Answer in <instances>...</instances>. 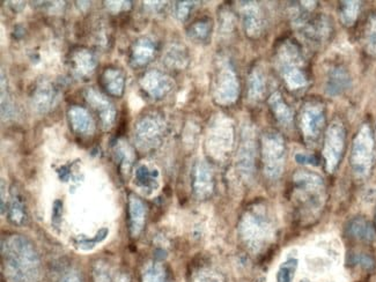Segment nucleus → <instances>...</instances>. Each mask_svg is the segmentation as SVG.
<instances>
[{
    "label": "nucleus",
    "mask_w": 376,
    "mask_h": 282,
    "mask_svg": "<svg viewBox=\"0 0 376 282\" xmlns=\"http://www.w3.org/2000/svg\"><path fill=\"white\" fill-rule=\"evenodd\" d=\"M166 62L168 63V65L171 66V67L183 68L188 62L186 50L181 47L171 48V50H168V53H167Z\"/></svg>",
    "instance_id": "nucleus-32"
},
{
    "label": "nucleus",
    "mask_w": 376,
    "mask_h": 282,
    "mask_svg": "<svg viewBox=\"0 0 376 282\" xmlns=\"http://www.w3.org/2000/svg\"><path fill=\"white\" fill-rule=\"evenodd\" d=\"M301 282H311V280H306V281H301ZM328 282H333V281H328Z\"/></svg>",
    "instance_id": "nucleus-40"
},
{
    "label": "nucleus",
    "mask_w": 376,
    "mask_h": 282,
    "mask_svg": "<svg viewBox=\"0 0 376 282\" xmlns=\"http://www.w3.org/2000/svg\"><path fill=\"white\" fill-rule=\"evenodd\" d=\"M88 101L93 103L94 106H97L95 108L97 110L100 109V114H101V118L104 121V124H110L114 119V110L108 101L103 99L100 94L94 93V92H92L90 97L88 95Z\"/></svg>",
    "instance_id": "nucleus-30"
},
{
    "label": "nucleus",
    "mask_w": 376,
    "mask_h": 282,
    "mask_svg": "<svg viewBox=\"0 0 376 282\" xmlns=\"http://www.w3.org/2000/svg\"><path fill=\"white\" fill-rule=\"evenodd\" d=\"M294 160H296V163L302 166H315L316 167V166L320 165L318 158L313 154H308V153H298L294 156Z\"/></svg>",
    "instance_id": "nucleus-36"
},
{
    "label": "nucleus",
    "mask_w": 376,
    "mask_h": 282,
    "mask_svg": "<svg viewBox=\"0 0 376 282\" xmlns=\"http://www.w3.org/2000/svg\"><path fill=\"white\" fill-rule=\"evenodd\" d=\"M72 124L79 134H88L93 130V121L84 109L73 108L70 112Z\"/></svg>",
    "instance_id": "nucleus-28"
},
{
    "label": "nucleus",
    "mask_w": 376,
    "mask_h": 282,
    "mask_svg": "<svg viewBox=\"0 0 376 282\" xmlns=\"http://www.w3.org/2000/svg\"><path fill=\"white\" fill-rule=\"evenodd\" d=\"M239 233L252 254H261L274 243L277 226L267 205L256 204L249 208L240 221Z\"/></svg>",
    "instance_id": "nucleus-3"
},
{
    "label": "nucleus",
    "mask_w": 376,
    "mask_h": 282,
    "mask_svg": "<svg viewBox=\"0 0 376 282\" xmlns=\"http://www.w3.org/2000/svg\"><path fill=\"white\" fill-rule=\"evenodd\" d=\"M237 169L245 180H250L255 174L256 143L250 129L243 131L237 160Z\"/></svg>",
    "instance_id": "nucleus-10"
},
{
    "label": "nucleus",
    "mask_w": 376,
    "mask_h": 282,
    "mask_svg": "<svg viewBox=\"0 0 376 282\" xmlns=\"http://www.w3.org/2000/svg\"><path fill=\"white\" fill-rule=\"evenodd\" d=\"M4 274L11 282H38L41 264L33 245L20 236L13 235L3 243Z\"/></svg>",
    "instance_id": "nucleus-1"
},
{
    "label": "nucleus",
    "mask_w": 376,
    "mask_h": 282,
    "mask_svg": "<svg viewBox=\"0 0 376 282\" xmlns=\"http://www.w3.org/2000/svg\"><path fill=\"white\" fill-rule=\"evenodd\" d=\"M374 227H375V229H376V211H375V226Z\"/></svg>",
    "instance_id": "nucleus-41"
},
{
    "label": "nucleus",
    "mask_w": 376,
    "mask_h": 282,
    "mask_svg": "<svg viewBox=\"0 0 376 282\" xmlns=\"http://www.w3.org/2000/svg\"><path fill=\"white\" fill-rule=\"evenodd\" d=\"M375 162V139L370 124L361 125L352 143L350 166L359 180H365L373 170Z\"/></svg>",
    "instance_id": "nucleus-5"
},
{
    "label": "nucleus",
    "mask_w": 376,
    "mask_h": 282,
    "mask_svg": "<svg viewBox=\"0 0 376 282\" xmlns=\"http://www.w3.org/2000/svg\"><path fill=\"white\" fill-rule=\"evenodd\" d=\"M51 97H53V94L48 92L47 90H44L43 92L38 93V95H36V101H38V108L42 109V110L48 108L50 102H51Z\"/></svg>",
    "instance_id": "nucleus-37"
},
{
    "label": "nucleus",
    "mask_w": 376,
    "mask_h": 282,
    "mask_svg": "<svg viewBox=\"0 0 376 282\" xmlns=\"http://www.w3.org/2000/svg\"><path fill=\"white\" fill-rule=\"evenodd\" d=\"M233 141L232 126L225 121H219L212 127L208 134V146L215 158H222L227 154Z\"/></svg>",
    "instance_id": "nucleus-12"
},
{
    "label": "nucleus",
    "mask_w": 376,
    "mask_h": 282,
    "mask_svg": "<svg viewBox=\"0 0 376 282\" xmlns=\"http://www.w3.org/2000/svg\"><path fill=\"white\" fill-rule=\"evenodd\" d=\"M345 234L348 239L361 243L374 242L376 236L375 227L366 217H353L345 226Z\"/></svg>",
    "instance_id": "nucleus-15"
},
{
    "label": "nucleus",
    "mask_w": 376,
    "mask_h": 282,
    "mask_svg": "<svg viewBox=\"0 0 376 282\" xmlns=\"http://www.w3.org/2000/svg\"><path fill=\"white\" fill-rule=\"evenodd\" d=\"M9 217H10L11 222L16 226H23L27 221L25 200L16 188H12V191H11Z\"/></svg>",
    "instance_id": "nucleus-21"
},
{
    "label": "nucleus",
    "mask_w": 376,
    "mask_h": 282,
    "mask_svg": "<svg viewBox=\"0 0 376 282\" xmlns=\"http://www.w3.org/2000/svg\"><path fill=\"white\" fill-rule=\"evenodd\" d=\"M269 106L271 112H274V117L280 124L285 127L292 126L293 112L289 104L285 102L283 95L279 92H274L269 99Z\"/></svg>",
    "instance_id": "nucleus-20"
},
{
    "label": "nucleus",
    "mask_w": 376,
    "mask_h": 282,
    "mask_svg": "<svg viewBox=\"0 0 376 282\" xmlns=\"http://www.w3.org/2000/svg\"><path fill=\"white\" fill-rule=\"evenodd\" d=\"M144 86L152 97H162L173 88V81L160 72H151L144 78Z\"/></svg>",
    "instance_id": "nucleus-18"
},
{
    "label": "nucleus",
    "mask_w": 376,
    "mask_h": 282,
    "mask_svg": "<svg viewBox=\"0 0 376 282\" xmlns=\"http://www.w3.org/2000/svg\"><path fill=\"white\" fill-rule=\"evenodd\" d=\"M361 3L355 0L340 1L338 7L339 20L346 27H352L360 14Z\"/></svg>",
    "instance_id": "nucleus-24"
},
{
    "label": "nucleus",
    "mask_w": 376,
    "mask_h": 282,
    "mask_svg": "<svg viewBox=\"0 0 376 282\" xmlns=\"http://www.w3.org/2000/svg\"><path fill=\"white\" fill-rule=\"evenodd\" d=\"M175 16L181 21H186L190 16V13L195 9V3L193 1H180L175 5Z\"/></svg>",
    "instance_id": "nucleus-34"
},
{
    "label": "nucleus",
    "mask_w": 376,
    "mask_h": 282,
    "mask_svg": "<svg viewBox=\"0 0 376 282\" xmlns=\"http://www.w3.org/2000/svg\"><path fill=\"white\" fill-rule=\"evenodd\" d=\"M212 33V20L210 18H202L190 26L188 35L191 40L198 43H205L210 40Z\"/></svg>",
    "instance_id": "nucleus-25"
},
{
    "label": "nucleus",
    "mask_w": 376,
    "mask_h": 282,
    "mask_svg": "<svg viewBox=\"0 0 376 282\" xmlns=\"http://www.w3.org/2000/svg\"><path fill=\"white\" fill-rule=\"evenodd\" d=\"M239 81L228 63H222L215 80V99L221 106H230L239 97Z\"/></svg>",
    "instance_id": "nucleus-9"
},
{
    "label": "nucleus",
    "mask_w": 376,
    "mask_h": 282,
    "mask_svg": "<svg viewBox=\"0 0 376 282\" xmlns=\"http://www.w3.org/2000/svg\"><path fill=\"white\" fill-rule=\"evenodd\" d=\"M242 7V22L245 31L250 38L261 36L264 28V18L259 6L255 3H245Z\"/></svg>",
    "instance_id": "nucleus-16"
},
{
    "label": "nucleus",
    "mask_w": 376,
    "mask_h": 282,
    "mask_svg": "<svg viewBox=\"0 0 376 282\" xmlns=\"http://www.w3.org/2000/svg\"><path fill=\"white\" fill-rule=\"evenodd\" d=\"M350 263L355 266L361 267L364 270H373L375 267V261L373 257H370V254H361V252H355V254H351V259Z\"/></svg>",
    "instance_id": "nucleus-33"
},
{
    "label": "nucleus",
    "mask_w": 376,
    "mask_h": 282,
    "mask_svg": "<svg viewBox=\"0 0 376 282\" xmlns=\"http://www.w3.org/2000/svg\"><path fill=\"white\" fill-rule=\"evenodd\" d=\"M362 40L366 53L376 57V12L372 13L365 23Z\"/></svg>",
    "instance_id": "nucleus-26"
},
{
    "label": "nucleus",
    "mask_w": 376,
    "mask_h": 282,
    "mask_svg": "<svg viewBox=\"0 0 376 282\" xmlns=\"http://www.w3.org/2000/svg\"><path fill=\"white\" fill-rule=\"evenodd\" d=\"M103 81L106 85L107 90L112 95H121L123 92V78L117 71H107L103 75Z\"/></svg>",
    "instance_id": "nucleus-31"
},
{
    "label": "nucleus",
    "mask_w": 376,
    "mask_h": 282,
    "mask_svg": "<svg viewBox=\"0 0 376 282\" xmlns=\"http://www.w3.org/2000/svg\"><path fill=\"white\" fill-rule=\"evenodd\" d=\"M191 185H193V195L199 200H205L213 193L215 190L213 173L208 162L204 160H199L193 166Z\"/></svg>",
    "instance_id": "nucleus-11"
},
{
    "label": "nucleus",
    "mask_w": 376,
    "mask_h": 282,
    "mask_svg": "<svg viewBox=\"0 0 376 282\" xmlns=\"http://www.w3.org/2000/svg\"><path fill=\"white\" fill-rule=\"evenodd\" d=\"M300 129L306 143L315 145L320 140L327 123V112L320 101H308L302 106L299 117Z\"/></svg>",
    "instance_id": "nucleus-8"
},
{
    "label": "nucleus",
    "mask_w": 376,
    "mask_h": 282,
    "mask_svg": "<svg viewBox=\"0 0 376 282\" xmlns=\"http://www.w3.org/2000/svg\"><path fill=\"white\" fill-rule=\"evenodd\" d=\"M300 259L296 251L289 252L280 261L274 273V282H294L298 273Z\"/></svg>",
    "instance_id": "nucleus-17"
},
{
    "label": "nucleus",
    "mask_w": 376,
    "mask_h": 282,
    "mask_svg": "<svg viewBox=\"0 0 376 282\" xmlns=\"http://www.w3.org/2000/svg\"><path fill=\"white\" fill-rule=\"evenodd\" d=\"M346 147V127L340 119L336 118L328 126L323 143L324 165L328 173H335L338 169Z\"/></svg>",
    "instance_id": "nucleus-7"
},
{
    "label": "nucleus",
    "mask_w": 376,
    "mask_h": 282,
    "mask_svg": "<svg viewBox=\"0 0 376 282\" xmlns=\"http://www.w3.org/2000/svg\"><path fill=\"white\" fill-rule=\"evenodd\" d=\"M193 282H222L220 276L213 271L203 269L193 276Z\"/></svg>",
    "instance_id": "nucleus-35"
},
{
    "label": "nucleus",
    "mask_w": 376,
    "mask_h": 282,
    "mask_svg": "<svg viewBox=\"0 0 376 282\" xmlns=\"http://www.w3.org/2000/svg\"><path fill=\"white\" fill-rule=\"evenodd\" d=\"M267 92V78L262 68L255 67L249 75L248 95L252 101H261Z\"/></svg>",
    "instance_id": "nucleus-23"
},
{
    "label": "nucleus",
    "mask_w": 376,
    "mask_h": 282,
    "mask_svg": "<svg viewBox=\"0 0 376 282\" xmlns=\"http://www.w3.org/2000/svg\"><path fill=\"white\" fill-rule=\"evenodd\" d=\"M352 86V78L348 68L343 65H333L329 68L326 79V93L331 97L345 94Z\"/></svg>",
    "instance_id": "nucleus-13"
},
{
    "label": "nucleus",
    "mask_w": 376,
    "mask_h": 282,
    "mask_svg": "<svg viewBox=\"0 0 376 282\" xmlns=\"http://www.w3.org/2000/svg\"><path fill=\"white\" fill-rule=\"evenodd\" d=\"M154 53H156V45L152 40H147V38L138 40L134 49V63L137 65L147 64V63L151 62Z\"/></svg>",
    "instance_id": "nucleus-27"
},
{
    "label": "nucleus",
    "mask_w": 376,
    "mask_h": 282,
    "mask_svg": "<svg viewBox=\"0 0 376 282\" xmlns=\"http://www.w3.org/2000/svg\"><path fill=\"white\" fill-rule=\"evenodd\" d=\"M119 282H129V279L127 276H121L119 279Z\"/></svg>",
    "instance_id": "nucleus-39"
},
{
    "label": "nucleus",
    "mask_w": 376,
    "mask_h": 282,
    "mask_svg": "<svg viewBox=\"0 0 376 282\" xmlns=\"http://www.w3.org/2000/svg\"><path fill=\"white\" fill-rule=\"evenodd\" d=\"M276 67L280 77L292 92H301L309 84L305 57L292 38H285L276 50Z\"/></svg>",
    "instance_id": "nucleus-4"
},
{
    "label": "nucleus",
    "mask_w": 376,
    "mask_h": 282,
    "mask_svg": "<svg viewBox=\"0 0 376 282\" xmlns=\"http://www.w3.org/2000/svg\"><path fill=\"white\" fill-rule=\"evenodd\" d=\"M143 282H169L168 274L160 264L149 263L144 269Z\"/></svg>",
    "instance_id": "nucleus-29"
},
{
    "label": "nucleus",
    "mask_w": 376,
    "mask_h": 282,
    "mask_svg": "<svg viewBox=\"0 0 376 282\" xmlns=\"http://www.w3.org/2000/svg\"><path fill=\"white\" fill-rule=\"evenodd\" d=\"M291 199L302 221L314 220L323 210L327 199L323 178L313 171H296L292 177Z\"/></svg>",
    "instance_id": "nucleus-2"
},
{
    "label": "nucleus",
    "mask_w": 376,
    "mask_h": 282,
    "mask_svg": "<svg viewBox=\"0 0 376 282\" xmlns=\"http://www.w3.org/2000/svg\"><path fill=\"white\" fill-rule=\"evenodd\" d=\"M60 282H81L80 276L77 272L66 273L65 276H63Z\"/></svg>",
    "instance_id": "nucleus-38"
},
{
    "label": "nucleus",
    "mask_w": 376,
    "mask_h": 282,
    "mask_svg": "<svg viewBox=\"0 0 376 282\" xmlns=\"http://www.w3.org/2000/svg\"><path fill=\"white\" fill-rule=\"evenodd\" d=\"M286 143L283 136L269 130L262 136V161L265 176L269 180H279L286 166Z\"/></svg>",
    "instance_id": "nucleus-6"
},
{
    "label": "nucleus",
    "mask_w": 376,
    "mask_h": 282,
    "mask_svg": "<svg viewBox=\"0 0 376 282\" xmlns=\"http://www.w3.org/2000/svg\"><path fill=\"white\" fill-rule=\"evenodd\" d=\"M129 213H130L131 234L134 237H136L141 233L144 224H145V219H146V207L136 195H130Z\"/></svg>",
    "instance_id": "nucleus-19"
},
{
    "label": "nucleus",
    "mask_w": 376,
    "mask_h": 282,
    "mask_svg": "<svg viewBox=\"0 0 376 282\" xmlns=\"http://www.w3.org/2000/svg\"><path fill=\"white\" fill-rule=\"evenodd\" d=\"M136 182L147 195L156 192L160 185L158 170L149 166H140L136 171Z\"/></svg>",
    "instance_id": "nucleus-22"
},
{
    "label": "nucleus",
    "mask_w": 376,
    "mask_h": 282,
    "mask_svg": "<svg viewBox=\"0 0 376 282\" xmlns=\"http://www.w3.org/2000/svg\"><path fill=\"white\" fill-rule=\"evenodd\" d=\"M163 124L156 118H145L137 126V139L143 148L156 146L160 141Z\"/></svg>",
    "instance_id": "nucleus-14"
}]
</instances>
